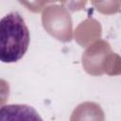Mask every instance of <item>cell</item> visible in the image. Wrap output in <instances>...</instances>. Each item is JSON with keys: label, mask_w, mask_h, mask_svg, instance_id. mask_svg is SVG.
Instances as JSON below:
<instances>
[{"label": "cell", "mask_w": 121, "mask_h": 121, "mask_svg": "<svg viewBox=\"0 0 121 121\" xmlns=\"http://www.w3.org/2000/svg\"><path fill=\"white\" fill-rule=\"evenodd\" d=\"M28 27L18 11L6 14L0 22V60L5 63L16 62L26 54L29 45Z\"/></svg>", "instance_id": "6da1fadb"}, {"label": "cell", "mask_w": 121, "mask_h": 121, "mask_svg": "<svg viewBox=\"0 0 121 121\" xmlns=\"http://www.w3.org/2000/svg\"><path fill=\"white\" fill-rule=\"evenodd\" d=\"M0 121H43V119L29 105L9 104L1 107Z\"/></svg>", "instance_id": "7a4b0ae2"}]
</instances>
